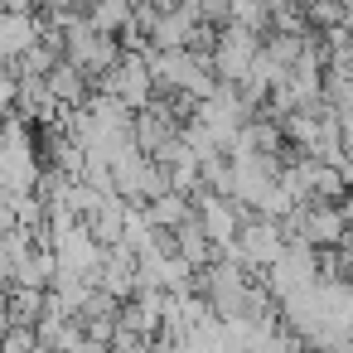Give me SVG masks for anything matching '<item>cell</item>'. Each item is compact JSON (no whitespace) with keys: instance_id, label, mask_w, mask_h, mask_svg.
<instances>
[{"instance_id":"1","label":"cell","mask_w":353,"mask_h":353,"mask_svg":"<svg viewBox=\"0 0 353 353\" xmlns=\"http://www.w3.org/2000/svg\"><path fill=\"white\" fill-rule=\"evenodd\" d=\"M256 49H261V34H256V30L223 20V25L213 30V44H208V73H213L218 83H242V73L252 68Z\"/></svg>"},{"instance_id":"2","label":"cell","mask_w":353,"mask_h":353,"mask_svg":"<svg viewBox=\"0 0 353 353\" xmlns=\"http://www.w3.org/2000/svg\"><path fill=\"white\" fill-rule=\"evenodd\" d=\"M281 247H285V232H281L276 218H256V213H247V218L237 223V252H242V266H247V271L261 276V271L281 256Z\"/></svg>"},{"instance_id":"3","label":"cell","mask_w":353,"mask_h":353,"mask_svg":"<svg viewBox=\"0 0 353 353\" xmlns=\"http://www.w3.org/2000/svg\"><path fill=\"white\" fill-rule=\"evenodd\" d=\"M102 242L88 232V223H73L68 232H59L54 237V271H73V276H88L92 281V271L102 266Z\"/></svg>"},{"instance_id":"4","label":"cell","mask_w":353,"mask_h":353,"mask_svg":"<svg viewBox=\"0 0 353 353\" xmlns=\"http://www.w3.org/2000/svg\"><path fill=\"white\" fill-rule=\"evenodd\" d=\"M39 34H44V20L34 10H0V59L15 63Z\"/></svg>"},{"instance_id":"5","label":"cell","mask_w":353,"mask_h":353,"mask_svg":"<svg viewBox=\"0 0 353 353\" xmlns=\"http://www.w3.org/2000/svg\"><path fill=\"white\" fill-rule=\"evenodd\" d=\"M44 88H49V97H54L59 107H83V97H88V78H83L68 59H59V63L44 73Z\"/></svg>"},{"instance_id":"6","label":"cell","mask_w":353,"mask_h":353,"mask_svg":"<svg viewBox=\"0 0 353 353\" xmlns=\"http://www.w3.org/2000/svg\"><path fill=\"white\" fill-rule=\"evenodd\" d=\"M170 247H174V252H179V256H184V261H189L194 271L213 261V242L203 237V228L194 223V213H189V218H184L179 228H170Z\"/></svg>"},{"instance_id":"7","label":"cell","mask_w":353,"mask_h":353,"mask_svg":"<svg viewBox=\"0 0 353 353\" xmlns=\"http://www.w3.org/2000/svg\"><path fill=\"white\" fill-rule=\"evenodd\" d=\"M44 310V285H6V324H34Z\"/></svg>"},{"instance_id":"8","label":"cell","mask_w":353,"mask_h":353,"mask_svg":"<svg viewBox=\"0 0 353 353\" xmlns=\"http://www.w3.org/2000/svg\"><path fill=\"white\" fill-rule=\"evenodd\" d=\"M83 15L97 34H121L131 25V0H88Z\"/></svg>"},{"instance_id":"9","label":"cell","mask_w":353,"mask_h":353,"mask_svg":"<svg viewBox=\"0 0 353 353\" xmlns=\"http://www.w3.org/2000/svg\"><path fill=\"white\" fill-rule=\"evenodd\" d=\"M145 213H150V223H155V228H165V232H170V228H179V223H184L194 208H189V199H184V194L165 189V194L145 199Z\"/></svg>"},{"instance_id":"10","label":"cell","mask_w":353,"mask_h":353,"mask_svg":"<svg viewBox=\"0 0 353 353\" xmlns=\"http://www.w3.org/2000/svg\"><path fill=\"white\" fill-rule=\"evenodd\" d=\"M10 107H15V73L0 68V117H6Z\"/></svg>"}]
</instances>
